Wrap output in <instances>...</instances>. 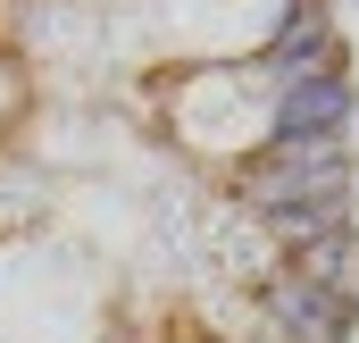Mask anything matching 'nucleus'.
I'll use <instances>...</instances> for the list:
<instances>
[{"instance_id": "obj_11", "label": "nucleus", "mask_w": 359, "mask_h": 343, "mask_svg": "<svg viewBox=\"0 0 359 343\" xmlns=\"http://www.w3.org/2000/svg\"><path fill=\"white\" fill-rule=\"evenodd\" d=\"M351 8H359V0H351Z\"/></svg>"}, {"instance_id": "obj_5", "label": "nucleus", "mask_w": 359, "mask_h": 343, "mask_svg": "<svg viewBox=\"0 0 359 343\" xmlns=\"http://www.w3.org/2000/svg\"><path fill=\"white\" fill-rule=\"evenodd\" d=\"M351 117H359V84H351V67H318V76H292V84H276L268 143H318V134H351Z\"/></svg>"}, {"instance_id": "obj_1", "label": "nucleus", "mask_w": 359, "mask_h": 343, "mask_svg": "<svg viewBox=\"0 0 359 343\" xmlns=\"http://www.w3.org/2000/svg\"><path fill=\"white\" fill-rule=\"evenodd\" d=\"M268 109H276V84L251 59H209V67H176L168 76V126L217 176L268 143Z\"/></svg>"}, {"instance_id": "obj_9", "label": "nucleus", "mask_w": 359, "mask_h": 343, "mask_svg": "<svg viewBox=\"0 0 359 343\" xmlns=\"http://www.w3.org/2000/svg\"><path fill=\"white\" fill-rule=\"evenodd\" d=\"M25 117H34V59L17 42H0V151L25 134Z\"/></svg>"}, {"instance_id": "obj_7", "label": "nucleus", "mask_w": 359, "mask_h": 343, "mask_svg": "<svg viewBox=\"0 0 359 343\" xmlns=\"http://www.w3.org/2000/svg\"><path fill=\"white\" fill-rule=\"evenodd\" d=\"M50 201H59V176L42 168V151L8 143V151H0V243H25V235H42Z\"/></svg>"}, {"instance_id": "obj_6", "label": "nucleus", "mask_w": 359, "mask_h": 343, "mask_svg": "<svg viewBox=\"0 0 359 343\" xmlns=\"http://www.w3.org/2000/svg\"><path fill=\"white\" fill-rule=\"evenodd\" d=\"M201 259H209L217 276H234V285H251V293H259V285H268L276 268H284V259H276V243L259 235V218H243L234 201H217V209L201 218Z\"/></svg>"}, {"instance_id": "obj_10", "label": "nucleus", "mask_w": 359, "mask_h": 343, "mask_svg": "<svg viewBox=\"0 0 359 343\" xmlns=\"http://www.w3.org/2000/svg\"><path fill=\"white\" fill-rule=\"evenodd\" d=\"M284 268H301V276H318V285H351V276H359V226L326 235V243H309V252L284 259Z\"/></svg>"}, {"instance_id": "obj_4", "label": "nucleus", "mask_w": 359, "mask_h": 343, "mask_svg": "<svg viewBox=\"0 0 359 343\" xmlns=\"http://www.w3.org/2000/svg\"><path fill=\"white\" fill-rule=\"evenodd\" d=\"M251 67L268 84H292V76H318V67H351V42L334 25V0H276V25L259 34Z\"/></svg>"}, {"instance_id": "obj_2", "label": "nucleus", "mask_w": 359, "mask_h": 343, "mask_svg": "<svg viewBox=\"0 0 359 343\" xmlns=\"http://www.w3.org/2000/svg\"><path fill=\"white\" fill-rule=\"evenodd\" d=\"M226 201L243 218H276V209H301V201H334V193H359V151L351 134H318V143H259L251 160L217 176Z\"/></svg>"}, {"instance_id": "obj_8", "label": "nucleus", "mask_w": 359, "mask_h": 343, "mask_svg": "<svg viewBox=\"0 0 359 343\" xmlns=\"http://www.w3.org/2000/svg\"><path fill=\"white\" fill-rule=\"evenodd\" d=\"M343 226H359V193L301 201V209H276V218H259V235L276 243V259H301L309 243H326V235H343Z\"/></svg>"}, {"instance_id": "obj_3", "label": "nucleus", "mask_w": 359, "mask_h": 343, "mask_svg": "<svg viewBox=\"0 0 359 343\" xmlns=\"http://www.w3.org/2000/svg\"><path fill=\"white\" fill-rule=\"evenodd\" d=\"M251 318L268 343H351L359 335V285H318L301 268H276L251 293Z\"/></svg>"}]
</instances>
